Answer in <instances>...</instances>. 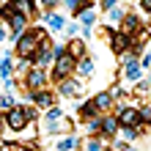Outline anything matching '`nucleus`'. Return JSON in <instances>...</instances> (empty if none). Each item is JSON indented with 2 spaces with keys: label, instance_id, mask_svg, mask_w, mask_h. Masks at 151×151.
I'll return each mask as SVG.
<instances>
[{
  "label": "nucleus",
  "instance_id": "1",
  "mask_svg": "<svg viewBox=\"0 0 151 151\" xmlns=\"http://www.w3.org/2000/svg\"><path fill=\"white\" fill-rule=\"evenodd\" d=\"M44 28H30V30H25L19 39H17V55L19 58H33L36 55V50H39V44L44 41Z\"/></svg>",
  "mask_w": 151,
  "mask_h": 151
},
{
  "label": "nucleus",
  "instance_id": "2",
  "mask_svg": "<svg viewBox=\"0 0 151 151\" xmlns=\"http://www.w3.org/2000/svg\"><path fill=\"white\" fill-rule=\"evenodd\" d=\"M74 69H77V60L66 52V47H58L55 50V63H52V80L60 83V80H66Z\"/></svg>",
  "mask_w": 151,
  "mask_h": 151
},
{
  "label": "nucleus",
  "instance_id": "3",
  "mask_svg": "<svg viewBox=\"0 0 151 151\" xmlns=\"http://www.w3.org/2000/svg\"><path fill=\"white\" fill-rule=\"evenodd\" d=\"M118 127H132V129H140L143 127V115H140L137 107H118Z\"/></svg>",
  "mask_w": 151,
  "mask_h": 151
},
{
  "label": "nucleus",
  "instance_id": "4",
  "mask_svg": "<svg viewBox=\"0 0 151 151\" xmlns=\"http://www.w3.org/2000/svg\"><path fill=\"white\" fill-rule=\"evenodd\" d=\"M6 127L11 132H22L28 127V118H25V107H11L6 110Z\"/></svg>",
  "mask_w": 151,
  "mask_h": 151
},
{
  "label": "nucleus",
  "instance_id": "5",
  "mask_svg": "<svg viewBox=\"0 0 151 151\" xmlns=\"http://www.w3.org/2000/svg\"><path fill=\"white\" fill-rule=\"evenodd\" d=\"M143 28V19H140L137 14H124V19H121V30L118 33H124V36H135V33Z\"/></svg>",
  "mask_w": 151,
  "mask_h": 151
},
{
  "label": "nucleus",
  "instance_id": "6",
  "mask_svg": "<svg viewBox=\"0 0 151 151\" xmlns=\"http://www.w3.org/2000/svg\"><path fill=\"white\" fill-rule=\"evenodd\" d=\"M55 58V50H52V44L44 39L41 44H39V50H36V55H33V63H39V66H47L50 60Z\"/></svg>",
  "mask_w": 151,
  "mask_h": 151
},
{
  "label": "nucleus",
  "instance_id": "7",
  "mask_svg": "<svg viewBox=\"0 0 151 151\" xmlns=\"http://www.w3.org/2000/svg\"><path fill=\"white\" fill-rule=\"evenodd\" d=\"M8 28H11V41H17L25 33V25H28V17H22V14H11L8 17Z\"/></svg>",
  "mask_w": 151,
  "mask_h": 151
},
{
  "label": "nucleus",
  "instance_id": "8",
  "mask_svg": "<svg viewBox=\"0 0 151 151\" xmlns=\"http://www.w3.org/2000/svg\"><path fill=\"white\" fill-rule=\"evenodd\" d=\"M33 104L36 107H41V110H50V107H55V93L52 91H33Z\"/></svg>",
  "mask_w": 151,
  "mask_h": 151
},
{
  "label": "nucleus",
  "instance_id": "9",
  "mask_svg": "<svg viewBox=\"0 0 151 151\" xmlns=\"http://www.w3.org/2000/svg\"><path fill=\"white\" fill-rule=\"evenodd\" d=\"M110 47H113L115 55H121V52H127V50L132 47V39L124 36V33H113V30H110Z\"/></svg>",
  "mask_w": 151,
  "mask_h": 151
},
{
  "label": "nucleus",
  "instance_id": "10",
  "mask_svg": "<svg viewBox=\"0 0 151 151\" xmlns=\"http://www.w3.org/2000/svg\"><path fill=\"white\" fill-rule=\"evenodd\" d=\"M44 83H47L44 72H41L39 66H33L30 72H28V88H30V91H41V88H44Z\"/></svg>",
  "mask_w": 151,
  "mask_h": 151
},
{
  "label": "nucleus",
  "instance_id": "11",
  "mask_svg": "<svg viewBox=\"0 0 151 151\" xmlns=\"http://www.w3.org/2000/svg\"><path fill=\"white\" fill-rule=\"evenodd\" d=\"M99 132L104 137H115L118 135V118H115V115H104L102 124H99Z\"/></svg>",
  "mask_w": 151,
  "mask_h": 151
},
{
  "label": "nucleus",
  "instance_id": "12",
  "mask_svg": "<svg viewBox=\"0 0 151 151\" xmlns=\"http://www.w3.org/2000/svg\"><path fill=\"white\" fill-rule=\"evenodd\" d=\"M66 52H69V55H72L74 60L85 58V41H83V39H72V41L66 44Z\"/></svg>",
  "mask_w": 151,
  "mask_h": 151
},
{
  "label": "nucleus",
  "instance_id": "13",
  "mask_svg": "<svg viewBox=\"0 0 151 151\" xmlns=\"http://www.w3.org/2000/svg\"><path fill=\"white\" fill-rule=\"evenodd\" d=\"M11 6H14V11L22 14V17H30L36 11V0H11Z\"/></svg>",
  "mask_w": 151,
  "mask_h": 151
},
{
  "label": "nucleus",
  "instance_id": "14",
  "mask_svg": "<svg viewBox=\"0 0 151 151\" xmlns=\"http://www.w3.org/2000/svg\"><path fill=\"white\" fill-rule=\"evenodd\" d=\"M60 93H66V96H80L83 93V83H74V80H60Z\"/></svg>",
  "mask_w": 151,
  "mask_h": 151
},
{
  "label": "nucleus",
  "instance_id": "15",
  "mask_svg": "<svg viewBox=\"0 0 151 151\" xmlns=\"http://www.w3.org/2000/svg\"><path fill=\"white\" fill-rule=\"evenodd\" d=\"M41 17L47 19V25H50L52 30H63V28H66V19H63L60 14H52V11H41Z\"/></svg>",
  "mask_w": 151,
  "mask_h": 151
},
{
  "label": "nucleus",
  "instance_id": "16",
  "mask_svg": "<svg viewBox=\"0 0 151 151\" xmlns=\"http://www.w3.org/2000/svg\"><path fill=\"white\" fill-rule=\"evenodd\" d=\"M91 102H93V107H96V110L102 113V110H107L110 104H113V96H110V93H96V96H93Z\"/></svg>",
  "mask_w": 151,
  "mask_h": 151
},
{
  "label": "nucleus",
  "instance_id": "17",
  "mask_svg": "<svg viewBox=\"0 0 151 151\" xmlns=\"http://www.w3.org/2000/svg\"><path fill=\"white\" fill-rule=\"evenodd\" d=\"M77 72L83 74V77H91V74H93V60L88 58V55L80 58V60H77Z\"/></svg>",
  "mask_w": 151,
  "mask_h": 151
},
{
  "label": "nucleus",
  "instance_id": "18",
  "mask_svg": "<svg viewBox=\"0 0 151 151\" xmlns=\"http://www.w3.org/2000/svg\"><path fill=\"white\" fill-rule=\"evenodd\" d=\"M80 115L85 121H91V118H99V110L93 107V102H85V104H80Z\"/></svg>",
  "mask_w": 151,
  "mask_h": 151
},
{
  "label": "nucleus",
  "instance_id": "19",
  "mask_svg": "<svg viewBox=\"0 0 151 151\" xmlns=\"http://www.w3.org/2000/svg\"><path fill=\"white\" fill-rule=\"evenodd\" d=\"M58 151H77V140L69 137V135L60 137V140H58Z\"/></svg>",
  "mask_w": 151,
  "mask_h": 151
},
{
  "label": "nucleus",
  "instance_id": "20",
  "mask_svg": "<svg viewBox=\"0 0 151 151\" xmlns=\"http://www.w3.org/2000/svg\"><path fill=\"white\" fill-rule=\"evenodd\" d=\"M121 63H124V66H137V50L121 52Z\"/></svg>",
  "mask_w": 151,
  "mask_h": 151
},
{
  "label": "nucleus",
  "instance_id": "21",
  "mask_svg": "<svg viewBox=\"0 0 151 151\" xmlns=\"http://www.w3.org/2000/svg\"><path fill=\"white\" fill-rule=\"evenodd\" d=\"M140 74H143V69H140V66H127V72H124V80H129V83H137Z\"/></svg>",
  "mask_w": 151,
  "mask_h": 151
},
{
  "label": "nucleus",
  "instance_id": "22",
  "mask_svg": "<svg viewBox=\"0 0 151 151\" xmlns=\"http://www.w3.org/2000/svg\"><path fill=\"white\" fill-rule=\"evenodd\" d=\"M77 17H80V22H83L85 28H91V25L96 22V14L93 11H83V14H77Z\"/></svg>",
  "mask_w": 151,
  "mask_h": 151
},
{
  "label": "nucleus",
  "instance_id": "23",
  "mask_svg": "<svg viewBox=\"0 0 151 151\" xmlns=\"http://www.w3.org/2000/svg\"><path fill=\"white\" fill-rule=\"evenodd\" d=\"M102 148H104V143H102L99 137H91V140L85 143V151H102Z\"/></svg>",
  "mask_w": 151,
  "mask_h": 151
},
{
  "label": "nucleus",
  "instance_id": "24",
  "mask_svg": "<svg viewBox=\"0 0 151 151\" xmlns=\"http://www.w3.org/2000/svg\"><path fill=\"white\" fill-rule=\"evenodd\" d=\"M118 129H121L124 140H135V137H137V132H140V129H132V127H118Z\"/></svg>",
  "mask_w": 151,
  "mask_h": 151
},
{
  "label": "nucleus",
  "instance_id": "25",
  "mask_svg": "<svg viewBox=\"0 0 151 151\" xmlns=\"http://www.w3.org/2000/svg\"><path fill=\"white\" fill-rule=\"evenodd\" d=\"M0 107H3V110H11V107H17V104H14V96H11V93L0 96Z\"/></svg>",
  "mask_w": 151,
  "mask_h": 151
},
{
  "label": "nucleus",
  "instance_id": "26",
  "mask_svg": "<svg viewBox=\"0 0 151 151\" xmlns=\"http://www.w3.org/2000/svg\"><path fill=\"white\" fill-rule=\"evenodd\" d=\"M107 14H110V19H113V22H121V19H124V11H121L118 6H113V8H110Z\"/></svg>",
  "mask_w": 151,
  "mask_h": 151
},
{
  "label": "nucleus",
  "instance_id": "27",
  "mask_svg": "<svg viewBox=\"0 0 151 151\" xmlns=\"http://www.w3.org/2000/svg\"><path fill=\"white\" fill-rule=\"evenodd\" d=\"M151 91V83H140V80H137V88H135V93H140V96H143V93H148Z\"/></svg>",
  "mask_w": 151,
  "mask_h": 151
},
{
  "label": "nucleus",
  "instance_id": "28",
  "mask_svg": "<svg viewBox=\"0 0 151 151\" xmlns=\"http://www.w3.org/2000/svg\"><path fill=\"white\" fill-rule=\"evenodd\" d=\"M137 66L140 69H151V55H143V58L137 60Z\"/></svg>",
  "mask_w": 151,
  "mask_h": 151
},
{
  "label": "nucleus",
  "instance_id": "29",
  "mask_svg": "<svg viewBox=\"0 0 151 151\" xmlns=\"http://www.w3.org/2000/svg\"><path fill=\"white\" fill-rule=\"evenodd\" d=\"M25 118H28V124L36 121V107H25Z\"/></svg>",
  "mask_w": 151,
  "mask_h": 151
},
{
  "label": "nucleus",
  "instance_id": "30",
  "mask_svg": "<svg viewBox=\"0 0 151 151\" xmlns=\"http://www.w3.org/2000/svg\"><path fill=\"white\" fill-rule=\"evenodd\" d=\"M124 93V85L118 83V85H113V91H110V96H113V99H118V96Z\"/></svg>",
  "mask_w": 151,
  "mask_h": 151
},
{
  "label": "nucleus",
  "instance_id": "31",
  "mask_svg": "<svg viewBox=\"0 0 151 151\" xmlns=\"http://www.w3.org/2000/svg\"><path fill=\"white\" fill-rule=\"evenodd\" d=\"M55 3H58V0H41V8H44V11H50Z\"/></svg>",
  "mask_w": 151,
  "mask_h": 151
},
{
  "label": "nucleus",
  "instance_id": "32",
  "mask_svg": "<svg viewBox=\"0 0 151 151\" xmlns=\"http://www.w3.org/2000/svg\"><path fill=\"white\" fill-rule=\"evenodd\" d=\"M3 85H6V91H8V93H11V91H17V85L11 83V80H3Z\"/></svg>",
  "mask_w": 151,
  "mask_h": 151
},
{
  "label": "nucleus",
  "instance_id": "33",
  "mask_svg": "<svg viewBox=\"0 0 151 151\" xmlns=\"http://www.w3.org/2000/svg\"><path fill=\"white\" fill-rule=\"evenodd\" d=\"M66 33H69V36H74V33H80V28H77V25H69V28H66Z\"/></svg>",
  "mask_w": 151,
  "mask_h": 151
},
{
  "label": "nucleus",
  "instance_id": "34",
  "mask_svg": "<svg viewBox=\"0 0 151 151\" xmlns=\"http://www.w3.org/2000/svg\"><path fill=\"white\" fill-rule=\"evenodd\" d=\"M140 6H143L146 11H151V0H140Z\"/></svg>",
  "mask_w": 151,
  "mask_h": 151
},
{
  "label": "nucleus",
  "instance_id": "35",
  "mask_svg": "<svg viewBox=\"0 0 151 151\" xmlns=\"http://www.w3.org/2000/svg\"><path fill=\"white\" fill-rule=\"evenodd\" d=\"M63 3H66L69 8H74V6H77V0H63Z\"/></svg>",
  "mask_w": 151,
  "mask_h": 151
},
{
  "label": "nucleus",
  "instance_id": "36",
  "mask_svg": "<svg viewBox=\"0 0 151 151\" xmlns=\"http://www.w3.org/2000/svg\"><path fill=\"white\" fill-rule=\"evenodd\" d=\"M0 41H6V30H3V25H0Z\"/></svg>",
  "mask_w": 151,
  "mask_h": 151
},
{
  "label": "nucleus",
  "instance_id": "37",
  "mask_svg": "<svg viewBox=\"0 0 151 151\" xmlns=\"http://www.w3.org/2000/svg\"><path fill=\"white\" fill-rule=\"evenodd\" d=\"M127 151H137V148H127Z\"/></svg>",
  "mask_w": 151,
  "mask_h": 151
},
{
  "label": "nucleus",
  "instance_id": "38",
  "mask_svg": "<svg viewBox=\"0 0 151 151\" xmlns=\"http://www.w3.org/2000/svg\"><path fill=\"white\" fill-rule=\"evenodd\" d=\"M102 151H110V148H102Z\"/></svg>",
  "mask_w": 151,
  "mask_h": 151
}]
</instances>
